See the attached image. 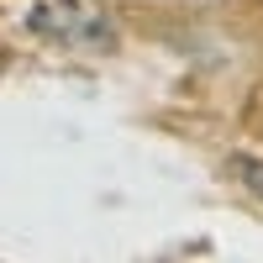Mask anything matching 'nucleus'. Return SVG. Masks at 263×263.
Masks as SVG:
<instances>
[{"instance_id":"f257e3e1","label":"nucleus","mask_w":263,"mask_h":263,"mask_svg":"<svg viewBox=\"0 0 263 263\" xmlns=\"http://www.w3.org/2000/svg\"><path fill=\"white\" fill-rule=\"evenodd\" d=\"M37 37L58 42V48H84V53H111L116 48V21L100 0H42L27 16Z\"/></svg>"},{"instance_id":"f03ea898","label":"nucleus","mask_w":263,"mask_h":263,"mask_svg":"<svg viewBox=\"0 0 263 263\" xmlns=\"http://www.w3.org/2000/svg\"><path fill=\"white\" fill-rule=\"evenodd\" d=\"M232 168H237V179H242V184L258 195V200H263V163H253V158H237Z\"/></svg>"}]
</instances>
